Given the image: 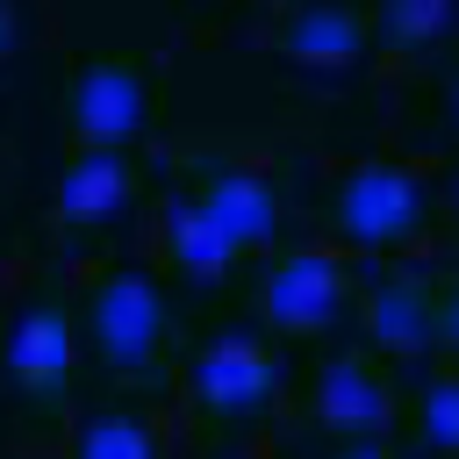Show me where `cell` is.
<instances>
[{"mask_svg":"<svg viewBox=\"0 0 459 459\" xmlns=\"http://www.w3.org/2000/svg\"><path fill=\"white\" fill-rule=\"evenodd\" d=\"M373 337L387 344V351H423L430 344V308H423V294L416 287H380L373 294Z\"/></svg>","mask_w":459,"mask_h":459,"instance_id":"12","label":"cell"},{"mask_svg":"<svg viewBox=\"0 0 459 459\" xmlns=\"http://www.w3.org/2000/svg\"><path fill=\"white\" fill-rule=\"evenodd\" d=\"M7 36H14V14H7V0H0V50H7Z\"/></svg>","mask_w":459,"mask_h":459,"instance_id":"17","label":"cell"},{"mask_svg":"<svg viewBox=\"0 0 459 459\" xmlns=\"http://www.w3.org/2000/svg\"><path fill=\"white\" fill-rule=\"evenodd\" d=\"M79 459H158V437L136 416H93L79 430Z\"/></svg>","mask_w":459,"mask_h":459,"instance_id":"14","label":"cell"},{"mask_svg":"<svg viewBox=\"0 0 459 459\" xmlns=\"http://www.w3.org/2000/svg\"><path fill=\"white\" fill-rule=\"evenodd\" d=\"M452 115H459V86H452Z\"/></svg>","mask_w":459,"mask_h":459,"instance_id":"19","label":"cell"},{"mask_svg":"<svg viewBox=\"0 0 459 459\" xmlns=\"http://www.w3.org/2000/svg\"><path fill=\"white\" fill-rule=\"evenodd\" d=\"M208 208L237 230V244H265V237L280 230V194H273V179H258V172H244V165H222V172L208 179Z\"/></svg>","mask_w":459,"mask_h":459,"instance_id":"10","label":"cell"},{"mask_svg":"<svg viewBox=\"0 0 459 459\" xmlns=\"http://www.w3.org/2000/svg\"><path fill=\"white\" fill-rule=\"evenodd\" d=\"M452 22H459V0H387V14H380V29H387L402 50L437 43Z\"/></svg>","mask_w":459,"mask_h":459,"instance_id":"13","label":"cell"},{"mask_svg":"<svg viewBox=\"0 0 459 459\" xmlns=\"http://www.w3.org/2000/svg\"><path fill=\"white\" fill-rule=\"evenodd\" d=\"M129 208V165L115 143H93L79 165H65L57 179V215L65 222H115Z\"/></svg>","mask_w":459,"mask_h":459,"instance_id":"6","label":"cell"},{"mask_svg":"<svg viewBox=\"0 0 459 459\" xmlns=\"http://www.w3.org/2000/svg\"><path fill=\"white\" fill-rule=\"evenodd\" d=\"M72 122L86 129V143H129L143 129V79L122 72V65H93L79 86H72Z\"/></svg>","mask_w":459,"mask_h":459,"instance_id":"5","label":"cell"},{"mask_svg":"<svg viewBox=\"0 0 459 459\" xmlns=\"http://www.w3.org/2000/svg\"><path fill=\"white\" fill-rule=\"evenodd\" d=\"M316 416L330 430H344V437H373V430H387L394 409H387V394H380L373 373H359L351 359H330L323 380H316Z\"/></svg>","mask_w":459,"mask_h":459,"instance_id":"7","label":"cell"},{"mask_svg":"<svg viewBox=\"0 0 459 459\" xmlns=\"http://www.w3.org/2000/svg\"><path fill=\"white\" fill-rule=\"evenodd\" d=\"M344 459H387V452H380V445H351Z\"/></svg>","mask_w":459,"mask_h":459,"instance_id":"18","label":"cell"},{"mask_svg":"<svg viewBox=\"0 0 459 459\" xmlns=\"http://www.w3.org/2000/svg\"><path fill=\"white\" fill-rule=\"evenodd\" d=\"M7 373L29 387H57L72 373V330L57 308H22L7 330Z\"/></svg>","mask_w":459,"mask_h":459,"instance_id":"9","label":"cell"},{"mask_svg":"<svg viewBox=\"0 0 459 459\" xmlns=\"http://www.w3.org/2000/svg\"><path fill=\"white\" fill-rule=\"evenodd\" d=\"M165 330V294L143 280V273H115L100 294H93V337L115 366H143L151 344Z\"/></svg>","mask_w":459,"mask_h":459,"instance_id":"3","label":"cell"},{"mask_svg":"<svg viewBox=\"0 0 459 459\" xmlns=\"http://www.w3.org/2000/svg\"><path fill=\"white\" fill-rule=\"evenodd\" d=\"M344 308V273L330 251H294L287 265H273L265 280V316L280 330H323Z\"/></svg>","mask_w":459,"mask_h":459,"instance_id":"4","label":"cell"},{"mask_svg":"<svg viewBox=\"0 0 459 459\" xmlns=\"http://www.w3.org/2000/svg\"><path fill=\"white\" fill-rule=\"evenodd\" d=\"M165 230H172V258H179L194 280L230 273V258H237V230L208 208V194H201V201H194V194H179V201L165 208Z\"/></svg>","mask_w":459,"mask_h":459,"instance_id":"8","label":"cell"},{"mask_svg":"<svg viewBox=\"0 0 459 459\" xmlns=\"http://www.w3.org/2000/svg\"><path fill=\"white\" fill-rule=\"evenodd\" d=\"M273 387H280V366H273V351H265L251 330H222V337H208L201 359H194V394H201L208 409H222V416L265 409Z\"/></svg>","mask_w":459,"mask_h":459,"instance_id":"1","label":"cell"},{"mask_svg":"<svg viewBox=\"0 0 459 459\" xmlns=\"http://www.w3.org/2000/svg\"><path fill=\"white\" fill-rule=\"evenodd\" d=\"M445 337L459 344V287H452V301H445Z\"/></svg>","mask_w":459,"mask_h":459,"instance_id":"16","label":"cell"},{"mask_svg":"<svg viewBox=\"0 0 459 459\" xmlns=\"http://www.w3.org/2000/svg\"><path fill=\"white\" fill-rule=\"evenodd\" d=\"M416 208H423V186L416 172L402 165H359L337 194V222L359 237V244H394L416 230Z\"/></svg>","mask_w":459,"mask_h":459,"instance_id":"2","label":"cell"},{"mask_svg":"<svg viewBox=\"0 0 459 459\" xmlns=\"http://www.w3.org/2000/svg\"><path fill=\"white\" fill-rule=\"evenodd\" d=\"M287 57L308 65V72H337L359 57V22L344 7H301L294 29H287Z\"/></svg>","mask_w":459,"mask_h":459,"instance_id":"11","label":"cell"},{"mask_svg":"<svg viewBox=\"0 0 459 459\" xmlns=\"http://www.w3.org/2000/svg\"><path fill=\"white\" fill-rule=\"evenodd\" d=\"M423 437L437 452H459V380H430V394H423Z\"/></svg>","mask_w":459,"mask_h":459,"instance_id":"15","label":"cell"}]
</instances>
